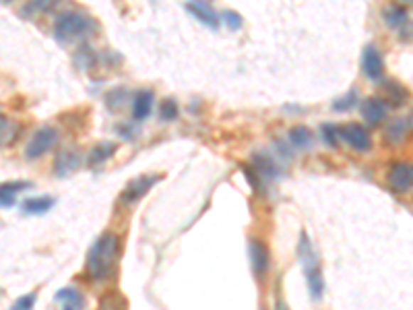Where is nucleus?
<instances>
[{
  "mask_svg": "<svg viewBox=\"0 0 413 310\" xmlns=\"http://www.w3.org/2000/svg\"><path fill=\"white\" fill-rule=\"evenodd\" d=\"M157 180H159V176H155V174L134 178V180H131V182L124 186V191H122V195H120V201L127 203V205L141 201L149 191H151V186L157 182Z\"/></svg>",
  "mask_w": 413,
  "mask_h": 310,
  "instance_id": "423d86ee",
  "label": "nucleus"
},
{
  "mask_svg": "<svg viewBox=\"0 0 413 310\" xmlns=\"http://www.w3.org/2000/svg\"><path fill=\"white\" fill-rule=\"evenodd\" d=\"M93 29H95V21L83 11H66L63 15H58V19L54 23V36L63 44L81 40Z\"/></svg>",
  "mask_w": 413,
  "mask_h": 310,
  "instance_id": "f03ea898",
  "label": "nucleus"
},
{
  "mask_svg": "<svg viewBox=\"0 0 413 310\" xmlns=\"http://www.w3.org/2000/svg\"><path fill=\"white\" fill-rule=\"evenodd\" d=\"M36 298H38V294H36V292H31V294H25V296H21V298H19V300L13 304V309L11 310H33Z\"/></svg>",
  "mask_w": 413,
  "mask_h": 310,
  "instance_id": "a878e982",
  "label": "nucleus"
},
{
  "mask_svg": "<svg viewBox=\"0 0 413 310\" xmlns=\"http://www.w3.org/2000/svg\"><path fill=\"white\" fill-rule=\"evenodd\" d=\"M385 95H387V100H385V104L387 102H391V106H403V102L409 97V93H407V89L403 87V85H399L397 81H389V83H385Z\"/></svg>",
  "mask_w": 413,
  "mask_h": 310,
  "instance_id": "6ab92c4d",
  "label": "nucleus"
},
{
  "mask_svg": "<svg viewBox=\"0 0 413 310\" xmlns=\"http://www.w3.org/2000/svg\"><path fill=\"white\" fill-rule=\"evenodd\" d=\"M31 182H4L0 184V207H13L19 191L31 188Z\"/></svg>",
  "mask_w": 413,
  "mask_h": 310,
  "instance_id": "ddd939ff",
  "label": "nucleus"
},
{
  "mask_svg": "<svg viewBox=\"0 0 413 310\" xmlns=\"http://www.w3.org/2000/svg\"><path fill=\"white\" fill-rule=\"evenodd\" d=\"M389 186L395 193H409L413 188V166L412 164H395L389 172Z\"/></svg>",
  "mask_w": 413,
  "mask_h": 310,
  "instance_id": "6e6552de",
  "label": "nucleus"
},
{
  "mask_svg": "<svg viewBox=\"0 0 413 310\" xmlns=\"http://www.w3.org/2000/svg\"><path fill=\"white\" fill-rule=\"evenodd\" d=\"M159 116L166 120V122H172L178 118V106H176L174 100H163L161 106H159Z\"/></svg>",
  "mask_w": 413,
  "mask_h": 310,
  "instance_id": "b1692460",
  "label": "nucleus"
},
{
  "mask_svg": "<svg viewBox=\"0 0 413 310\" xmlns=\"http://www.w3.org/2000/svg\"><path fill=\"white\" fill-rule=\"evenodd\" d=\"M275 310H287V306L283 304V300H277V309Z\"/></svg>",
  "mask_w": 413,
  "mask_h": 310,
  "instance_id": "c85d7f7f",
  "label": "nucleus"
},
{
  "mask_svg": "<svg viewBox=\"0 0 413 310\" xmlns=\"http://www.w3.org/2000/svg\"><path fill=\"white\" fill-rule=\"evenodd\" d=\"M298 255H300V261L304 265V275L308 289H310V296L314 302H321L323 300V294H325V277H323V271L318 265V257L310 244V238L302 234L300 236V242H298Z\"/></svg>",
  "mask_w": 413,
  "mask_h": 310,
  "instance_id": "7ed1b4c3",
  "label": "nucleus"
},
{
  "mask_svg": "<svg viewBox=\"0 0 413 310\" xmlns=\"http://www.w3.org/2000/svg\"><path fill=\"white\" fill-rule=\"evenodd\" d=\"M21 134V124L6 118V116H0V145H13Z\"/></svg>",
  "mask_w": 413,
  "mask_h": 310,
  "instance_id": "4468645a",
  "label": "nucleus"
},
{
  "mask_svg": "<svg viewBox=\"0 0 413 310\" xmlns=\"http://www.w3.org/2000/svg\"><path fill=\"white\" fill-rule=\"evenodd\" d=\"M56 300L58 302H63L65 304V309H68V310H81L83 309V296L77 292V289H73V288H65V289H60L58 294H56Z\"/></svg>",
  "mask_w": 413,
  "mask_h": 310,
  "instance_id": "aec40b11",
  "label": "nucleus"
},
{
  "mask_svg": "<svg viewBox=\"0 0 413 310\" xmlns=\"http://www.w3.org/2000/svg\"><path fill=\"white\" fill-rule=\"evenodd\" d=\"M153 108V93L149 89H143L134 95L132 102V118L134 120H145Z\"/></svg>",
  "mask_w": 413,
  "mask_h": 310,
  "instance_id": "f8f14e48",
  "label": "nucleus"
},
{
  "mask_svg": "<svg viewBox=\"0 0 413 310\" xmlns=\"http://www.w3.org/2000/svg\"><path fill=\"white\" fill-rule=\"evenodd\" d=\"M250 265H252V271L254 275L262 279L269 271V265H271V257H269V248L261 242V240H252L250 242Z\"/></svg>",
  "mask_w": 413,
  "mask_h": 310,
  "instance_id": "9d476101",
  "label": "nucleus"
},
{
  "mask_svg": "<svg viewBox=\"0 0 413 310\" xmlns=\"http://www.w3.org/2000/svg\"><path fill=\"white\" fill-rule=\"evenodd\" d=\"M407 122H409V127L413 129V112H412V116H409V120H407Z\"/></svg>",
  "mask_w": 413,
  "mask_h": 310,
  "instance_id": "c756f323",
  "label": "nucleus"
},
{
  "mask_svg": "<svg viewBox=\"0 0 413 310\" xmlns=\"http://www.w3.org/2000/svg\"><path fill=\"white\" fill-rule=\"evenodd\" d=\"M127 100V89H114L106 95V106L109 110H120L122 108V102Z\"/></svg>",
  "mask_w": 413,
  "mask_h": 310,
  "instance_id": "5701e85b",
  "label": "nucleus"
},
{
  "mask_svg": "<svg viewBox=\"0 0 413 310\" xmlns=\"http://www.w3.org/2000/svg\"><path fill=\"white\" fill-rule=\"evenodd\" d=\"M323 133H325V139L331 143V145H335V143H337V137H339V129H337V127H333V124H325V127H323Z\"/></svg>",
  "mask_w": 413,
  "mask_h": 310,
  "instance_id": "cd10ccee",
  "label": "nucleus"
},
{
  "mask_svg": "<svg viewBox=\"0 0 413 310\" xmlns=\"http://www.w3.org/2000/svg\"><path fill=\"white\" fill-rule=\"evenodd\" d=\"M65 310H68V309H65Z\"/></svg>",
  "mask_w": 413,
  "mask_h": 310,
  "instance_id": "7c9ffc66",
  "label": "nucleus"
},
{
  "mask_svg": "<svg viewBox=\"0 0 413 310\" xmlns=\"http://www.w3.org/2000/svg\"><path fill=\"white\" fill-rule=\"evenodd\" d=\"M186 9H188L200 23H205V25H209V27H213V29L218 27V15L213 13V9H211L209 4H205V2H191V4H186Z\"/></svg>",
  "mask_w": 413,
  "mask_h": 310,
  "instance_id": "2eb2a0df",
  "label": "nucleus"
},
{
  "mask_svg": "<svg viewBox=\"0 0 413 310\" xmlns=\"http://www.w3.org/2000/svg\"><path fill=\"white\" fill-rule=\"evenodd\" d=\"M382 17H385L387 25H391V27L401 31V38H409L413 33V23L409 19V13L403 6H397V4L385 6L382 9Z\"/></svg>",
  "mask_w": 413,
  "mask_h": 310,
  "instance_id": "0eeeda50",
  "label": "nucleus"
},
{
  "mask_svg": "<svg viewBox=\"0 0 413 310\" xmlns=\"http://www.w3.org/2000/svg\"><path fill=\"white\" fill-rule=\"evenodd\" d=\"M289 141H291L298 149H308V147L312 145V133H310V129H306V127H294V129L289 131Z\"/></svg>",
  "mask_w": 413,
  "mask_h": 310,
  "instance_id": "412c9836",
  "label": "nucleus"
},
{
  "mask_svg": "<svg viewBox=\"0 0 413 310\" xmlns=\"http://www.w3.org/2000/svg\"><path fill=\"white\" fill-rule=\"evenodd\" d=\"M339 137L343 141H348L349 145L355 151H360V154H366L370 147H372V139H370L368 131L362 124H355V122H349V124L339 127Z\"/></svg>",
  "mask_w": 413,
  "mask_h": 310,
  "instance_id": "39448f33",
  "label": "nucleus"
},
{
  "mask_svg": "<svg viewBox=\"0 0 413 310\" xmlns=\"http://www.w3.org/2000/svg\"><path fill=\"white\" fill-rule=\"evenodd\" d=\"M407 129H409V122H407L403 116H397V118L389 120V124H387V131H385V133H387V139L397 145V143L405 141Z\"/></svg>",
  "mask_w": 413,
  "mask_h": 310,
  "instance_id": "dca6fc26",
  "label": "nucleus"
},
{
  "mask_svg": "<svg viewBox=\"0 0 413 310\" xmlns=\"http://www.w3.org/2000/svg\"><path fill=\"white\" fill-rule=\"evenodd\" d=\"M387 112H389V106H387L385 100H380V97H368V100L362 104V116H364V120H366L368 124H378V122H382L385 116H387Z\"/></svg>",
  "mask_w": 413,
  "mask_h": 310,
  "instance_id": "9b49d317",
  "label": "nucleus"
},
{
  "mask_svg": "<svg viewBox=\"0 0 413 310\" xmlns=\"http://www.w3.org/2000/svg\"><path fill=\"white\" fill-rule=\"evenodd\" d=\"M54 207V199L52 197H36V199H27L23 203V213L29 215H42L45 211H50Z\"/></svg>",
  "mask_w": 413,
  "mask_h": 310,
  "instance_id": "a211bd4d",
  "label": "nucleus"
},
{
  "mask_svg": "<svg viewBox=\"0 0 413 310\" xmlns=\"http://www.w3.org/2000/svg\"><path fill=\"white\" fill-rule=\"evenodd\" d=\"M355 100H358V91L355 89H351L345 97H341V100H337V104L333 106L337 112H345L349 108H353V104H355Z\"/></svg>",
  "mask_w": 413,
  "mask_h": 310,
  "instance_id": "393cba45",
  "label": "nucleus"
},
{
  "mask_svg": "<svg viewBox=\"0 0 413 310\" xmlns=\"http://www.w3.org/2000/svg\"><path fill=\"white\" fill-rule=\"evenodd\" d=\"M120 255V240L114 232L100 236L87 252V273L93 279H106L114 271L116 259Z\"/></svg>",
  "mask_w": 413,
  "mask_h": 310,
  "instance_id": "f257e3e1",
  "label": "nucleus"
},
{
  "mask_svg": "<svg viewBox=\"0 0 413 310\" xmlns=\"http://www.w3.org/2000/svg\"><path fill=\"white\" fill-rule=\"evenodd\" d=\"M81 164V157L75 154V151H63V154L56 157V174L58 176H66L70 172H75Z\"/></svg>",
  "mask_w": 413,
  "mask_h": 310,
  "instance_id": "f3484780",
  "label": "nucleus"
},
{
  "mask_svg": "<svg viewBox=\"0 0 413 310\" xmlns=\"http://www.w3.org/2000/svg\"><path fill=\"white\" fill-rule=\"evenodd\" d=\"M362 68L366 73V77L372 81H378L382 75H385V60L378 52L376 46H368L364 50V56H362Z\"/></svg>",
  "mask_w": 413,
  "mask_h": 310,
  "instance_id": "1a4fd4ad",
  "label": "nucleus"
},
{
  "mask_svg": "<svg viewBox=\"0 0 413 310\" xmlns=\"http://www.w3.org/2000/svg\"><path fill=\"white\" fill-rule=\"evenodd\" d=\"M116 151V145L114 143H102V145H97L93 151H91V157H89V164L91 166H95V164H102L104 159H108L109 155Z\"/></svg>",
  "mask_w": 413,
  "mask_h": 310,
  "instance_id": "4be33fe9",
  "label": "nucleus"
},
{
  "mask_svg": "<svg viewBox=\"0 0 413 310\" xmlns=\"http://www.w3.org/2000/svg\"><path fill=\"white\" fill-rule=\"evenodd\" d=\"M223 23H225L230 29L236 31V29L242 27V17H240L238 13H234V11H225V13H223Z\"/></svg>",
  "mask_w": 413,
  "mask_h": 310,
  "instance_id": "bb28decb",
  "label": "nucleus"
},
{
  "mask_svg": "<svg viewBox=\"0 0 413 310\" xmlns=\"http://www.w3.org/2000/svg\"><path fill=\"white\" fill-rule=\"evenodd\" d=\"M56 141H58V131L52 129V127H42V129H38V131L33 133L31 141L27 143L25 155H27L29 159H38V157H42L44 154H48V151L56 145Z\"/></svg>",
  "mask_w": 413,
  "mask_h": 310,
  "instance_id": "20e7f679",
  "label": "nucleus"
}]
</instances>
